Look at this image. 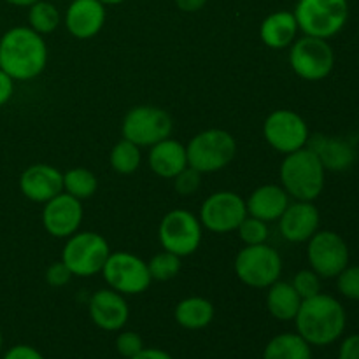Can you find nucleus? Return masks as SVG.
I'll return each instance as SVG.
<instances>
[{
  "instance_id": "6",
  "label": "nucleus",
  "mask_w": 359,
  "mask_h": 359,
  "mask_svg": "<svg viewBox=\"0 0 359 359\" xmlns=\"http://www.w3.org/2000/svg\"><path fill=\"white\" fill-rule=\"evenodd\" d=\"M111 255L109 242L95 231H76L63 245L62 262L76 277H91L100 273Z\"/></svg>"
},
{
  "instance_id": "41",
  "label": "nucleus",
  "mask_w": 359,
  "mask_h": 359,
  "mask_svg": "<svg viewBox=\"0 0 359 359\" xmlns=\"http://www.w3.org/2000/svg\"><path fill=\"white\" fill-rule=\"evenodd\" d=\"M174 2L182 13H196L205 7L207 0H174Z\"/></svg>"
},
{
  "instance_id": "8",
  "label": "nucleus",
  "mask_w": 359,
  "mask_h": 359,
  "mask_svg": "<svg viewBox=\"0 0 359 359\" xmlns=\"http://www.w3.org/2000/svg\"><path fill=\"white\" fill-rule=\"evenodd\" d=\"M174 130V121L165 109L156 105H137L130 109L121 123L123 139L139 147H151L168 139Z\"/></svg>"
},
{
  "instance_id": "2",
  "label": "nucleus",
  "mask_w": 359,
  "mask_h": 359,
  "mask_svg": "<svg viewBox=\"0 0 359 359\" xmlns=\"http://www.w3.org/2000/svg\"><path fill=\"white\" fill-rule=\"evenodd\" d=\"M294 325L298 335L312 347L332 346L346 332V309L337 298L319 293L302 302Z\"/></svg>"
},
{
  "instance_id": "33",
  "label": "nucleus",
  "mask_w": 359,
  "mask_h": 359,
  "mask_svg": "<svg viewBox=\"0 0 359 359\" xmlns=\"http://www.w3.org/2000/svg\"><path fill=\"white\" fill-rule=\"evenodd\" d=\"M337 287L347 300L359 302V265H347L337 276Z\"/></svg>"
},
{
  "instance_id": "4",
  "label": "nucleus",
  "mask_w": 359,
  "mask_h": 359,
  "mask_svg": "<svg viewBox=\"0 0 359 359\" xmlns=\"http://www.w3.org/2000/svg\"><path fill=\"white\" fill-rule=\"evenodd\" d=\"M188 167L200 174H212L226 168L237 154V142L230 132L209 128L196 133L186 146Z\"/></svg>"
},
{
  "instance_id": "12",
  "label": "nucleus",
  "mask_w": 359,
  "mask_h": 359,
  "mask_svg": "<svg viewBox=\"0 0 359 359\" xmlns=\"http://www.w3.org/2000/svg\"><path fill=\"white\" fill-rule=\"evenodd\" d=\"M263 137L272 149L286 156L307 146L311 132L305 119L298 112L277 109L266 116L263 123Z\"/></svg>"
},
{
  "instance_id": "23",
  "label": "nucleus",
  "mask_w": 359,
  "mask_h": 359,
  "mask_svg": "<svg viewBox=\"0 0 359 359\" xmlns=\"http://www.w3.org/2000/svg\"><path fill=\"white\" fill-rule=\"evenodd\" d=\"M298 23L291 11H277L269 14L259 27V39L270 49L290 48L297 41Z\"/></svg>"
},
{
  "instance_id": "38",
  "label": "nucleus",
  "mask_w": 359,
  "mask_h": 359,
  "mask_svg": "<svg viewBox=\"0 0 359 359\" xmlns=\"http://www.w3.org/2000/svg\"><path fill=\"white\" fill-rule=\"evenodd\" d=\"M339 359H359V333L344 339L339 349Z\"/></svg>"
},
{
  "instance_id": "30",
  "label": "nucleus",
  "mask_w": 359,
  "mask_h": 359,
  "mask_svg": "<svg viewBox=\"0 0 359 359\" xmlns=\"http://www.w3.org/2000/svg\"><path fill=\"white\" fill-rule=\"evenodd\" d=\"M147 269H149L151 279L158 280V283H167V280L177 277V273L181 272V258L163 249L147 262Z\"/></svg>"
},
{
  "instance_id": "13",
  "label": "nucleus",
  "mask_w": 359,
  "mask_h": 359,
  "mask_svg": "<svg viewBox=\"0 0 359 359\" xmlns=\"http://www.w3.org/2000/svg\"><path fill=\"white\" fill-rule=\"evenodd\" d=\"M307 259L321 279H337L349 265V248L337 231L318 230L309 238Z\"/></svg>"
},
{
  "instance_id": "20",
  "label": "nucleus",
  "mask_w": 359,
  "mask_h": 359,
  "mask_svg": "<svg viewBox=\"0 0 359 359\" xmlns=\"http://www.w3.org/2000/svg\"><path fill=\"white\" fill-rule=\"evenodd\" d=\"M307 147L318 154L325 170H349L354 165V161H356V149H354L353 144L344 139H339V137L319 135L318 133V135L309 137Z\"/></svg>"
},
{
  "instance_id": "7",
  "label": "nucleus",
  "mask_w": 359,
  "mask_h": 359,
  "mask_svg": "<svg viewBox=\"0 0 359 359\" xmlns=\"http://www.w3.org/2000/svg\"><path fill=\"white\" fill-rule=\"evenodd\" d=\"M233 269L242 284L255 290H265L279 280L283 273V258L269 244L245 245L238 251Z\"/></svg>"
},
{
  "instance_id": "39",
  "label": "nucleus",
  "mask_w": 359,
  "mask_h": 359,
  "mask_svg": "<svg viewBox=\"0 0 359 359\" xmlns=\"http://www.w3.org/2000/svg\"><path fill=\"white\" fill-rule=\"evenodd\" d=\"M14 93V79L7 76L2 69H0V107L6 105L7 102L13 98Z\"/></svg>"
},
{
  "instance_id": "40",
  "label": "nucleus",
  "mask_w": 359,
  "mask_h": 359,
  "mask_svg": "<svg viewBox=\"0 0 359 359\" xmlns=\"http://www.w3.org/2000/svg\"><path fill=\"white\" fill-rule=\"evenodd\" d=\"M130 359H174V358H172L167 351L158 349V347H149V349L144 347L139 354H135V356Z\"/></svg>"
},
{
  "instance_id": "29",
  "label": "nucleus",
  "mask_w": 359,
  "mask_h": 359,
  "mask_svg": "<svg viewBox=\"0 0 359 359\" xmlns=\"http://www.w3.org/2000/svg\"><path fill=\"white\" fill-rule=\"evenodd\" d=\"M140 160H142L140 147L126 139H121L118 144H114L111 154H109L112 170L121 175L133 174L140 167Z\"/></svg>"
},
{
  "instance_id": "36",
  "label": "nucleus",
  "mask_w": 359,
  "mask_h": 359,
  "mask_svg": "<svg viewBox=\"0 0 359 359\" xmlns=\"http://www.w3.org/2000/svg\"><path fill=\"white\" fill-rule=\"evenodd\" d=\"M70 279H72V272L67 269L62 259L56 263H51L48 266V270H46V283L51 287L65 286V284L70 283Z\"/></svg>"
},
{
  "instance_id": "9",
  "label": "nucleus",
  "mask_w": 359,
  "mask_h": 359,
  "mask_svg": "<svg viewBox=\"0 0 359 359\" xmlns=\"http://www.w3.org/2000/svg\"><path fill=\"white\" fill-rule=\"evenodd\" d=\"M290 65L304 81H323L335 67V51L326 39L304 35L291 44Z\"/></svg>"
},
{
  "instance_id": "34",
  "label": "nucleus",
  "mask_w": 359,
  "mask_h": 359,
  "mask_svg": "<svg viewBox=\"0 0 359 359\" xmlns=\"http://www.w3.org/2000/svg\"><path fill=\"white\" fill-rule=\"evenodd\" d=\"M174 188L175 191L179 193L181 196H189L193 193L198 191L200 184H202V174L198 170L191 167H186L181 174L175 175L174 179Z\"/></svg>"
},
{
  "instance_id": "16",
  "label": "nucleus",
  "mask_w": 359,
  "mask_h": 359,
  "mask_svg": "<svg viewBox=\"0 0 359 359\" xmlns=\"http://www.w3.org/2000/svg\"><path fill=\"white\" fill-rule=\"evenodd\" d=\"M90 319L104 332H121L130 318V307L125 294L114 290H98L88 302Z\"/></svg>"
},
{
  "instance_id": "18",
  "label": "nucleus",
  "mask_w": 359,
  "mask_h": 359,
  "mask_svg": "<svg viewBox=\"0 0 359 359\" xmlns=\"http://www.w3.org/2000/svg\"><path fill=\"white\" fill-rule=\"evenodd\" d=\"M20 191L35 203H46L63 191V174L48 163H34L20 177Z\"/></svg>"
},
{
  "instance_id": "31",
  "label": "nucleus",
  "mask_w": 359,
  "mask_h": 359,
  "mask_svg": "<svg viewBox=\"0 0 359 359\" xmlns=\"http://www.w3.org/2000/svg\"><path fill=\"white\" fill-rule=\"evenodd\" d=\"M238 237L244 242L245 245H258V244H266L269 241V223L258 219V217L245 216V219L238 224L237 228Z\"/></svg>"
},
{
  "instance_id": "37",
  "label": "nucleus",
  "mask_w": 359,
  "mask_h": 359,
  "mask_svg": "<svg viewBox=\"0 0 359 359\" xmlns=\"http://www.w3.org/2000/svg\"><path fill=\"white\" fill-rule=\"evenodd\" d=\"M2 359H46L42 356V353L35 347L27 346V344H18L13 346L11 349L6 351Z\"/></svg>"
},
{
  "instance_id": "24",
  "label": "nucleus",
  "mask_w": 359,
  "mask_h": 359,
  "mask_svg": "<svg viewBox=\"0 0 359 359\" xmlns=\"http://www.w3.org/2000/svg\"><path fill=\"white\" fill-rule=\"evenodd\" d=\"M266 290H269V293H266V309H269L270 316L276 318L277 321H294L304 300L294 291L293 284L276 280Z\"/></svg>"
},
{
  "instance_id": "21",
  "label": "nucleus",
  "mask_w": 359,
  "mask_h": 359,
  "mask_svg": "<svg viewBox=\"0 0 359 359\" xmlns=\"http://www.w3.org/2000/svg\"><path fill=\"white\" fill-rule=\"evenodd\" d=\"M287 205H290V195L283 186L277 184L259 186L245 200V209L249 216L258 217L265 223L279 221Z\"/></svg>"
},
{
  "instance_id": "44",
  "label": "nucleus",
  "mask_w": 359,
  "mask_h": 359,
  "mask_svg": "<svg viewBox=\"0 0 359 359\" xmlns=\"http://www.w3.org/2000/svg\"><path fill=\"white\" fill-rule=\"evenodd\" d=\"M2 346H4V337H2V332H0V353H2Z\"/></svg>"
},
{
  "instance_id": "32",
  "label": "nucleus",
  "mask_w": 359,
  "mask_h": 359,
  "mask_svg": "<svg viewBox=\"0 0 359 359\" xmlns=\"http://www.w3.org/2000/svg\"><path fill=\"white\" fill-rule=\"evenodd\" d=\"M291 284H293L294 291L300 294L302 300H307V298H312L321 293V277L312 269L300 270L293 277V283Z\"/></svg>"
},
{
  "instance_id": "10",
  "label": "nucleus",
  "mask_w": 359,
  "mask_h": 359,
  "mask_svg": "<svg viewBox=\"0 0 359 359\" xmlns=\"http://www.w3.org/2000/svg\"><path fill=\"white\" fill-rule=\"evenodd\" d=\"M202 223L198 216L186 209H174L165 214L158 226V238L165 251L179 258L193 255L202 244Z\"/></svg>"
},
{
  "instance_id": "5",
  "label": "nucleus",
  "mask_w": 359,
  "mask_h": 359,
  "mask_svg": "<svg viewBox=\"0 0 359 359\" xmlns=\"http://www.w3.org/2000/svg\"><path fill=\"white\" fill-rule=\"evenodd\" d=\"M293 14L304 35L328 41L346 27L349 4L347 0H298Z\"/></svg>"
},
{
  "instance_id": "1",
  "label": "nucleus",
  "mask_w": 359,
  "mask_h": 359,
  "mask_svg": "<svg viewBox=\"0 0 359 359\" xmlns=\"http://www.w3.org/2000/svg\"><path fill=\"white\" fill-rule=\"evenodd\" d=\"M48 65V46L30 27H13L0 37V69L14 81H32Z\"/></svg>"
},
{
  "instance_id": "14",
  "label": "nucleus",
  "mask_w": 359,
  "mask_h": 359,
  "mask_svg": "<svg viewBox=\"0 0 359 359\" xmlns=\"http://www.w3.org/2000/svg\"><path fill=\"white\" fill-rule=\"evenodd\" d=\"M248 216L245 200L233 191H216L203 200L198 219L212 233H231Z\"/></svg>"
},
{
  "instance_id": "19",
  "label": "nucleus",
  "mask_w": 359,
  "mask_h": 359,
  "mask_svg": "<svg viewBox=\"0 0 359 359\" xmlns=\"http://www.w3.org/2000/svg\"><path fill=\"white\" fill-rule=\"evenodd\" d=\"M105 6L100 0H72L65 13V27L72 37L88 41L104 28Z\"/></svg>"
},
{
  "instance_id": "17",
  "label": "nucleus",
  "mask_w": 359,
  "mask_h": 359,
  "mask_svg": "<svg viewBox=\"0 0 359 359\" xmlns=\"http://www.w3.org/2000/svg\"><path fill=\"white\" fill-rule=\"evenodd\" d=\"M319 223H321V214L314 202L294 200L279 217V231L284 241L304 244L319 230Z\"/></svg>"
},
{
  "instance_id": "3",
  "label": "nucleus",
  "mask_w": 359,
  "mask_h": 359,
  "mask_svg": "<svg viewBox=\"0 0 359 359\" xmlns=\"http://www.w3.org/2000/svg\"><path fill=\"white\" fill-rule=\"evenodd\" d=\"M280 182L287 195L302 202H314L325 189L326 170L318 154L307 146L286 154L280 165Z\"/></svg>"
},
{
  "instance_id": "26",
  "label": "nucleus",
  "mask_w": 359,
  "mask_h": 359,
  "mask_svg": "<svg viewBox=\"0 0 359 359\" xmlns=\"http://www.w3.org/2000/svg\"><path fill=\"white\" fill-rule=\"evenodd\" d=\"M263 359H312V346L298 333H280L269 340Z\"/></svg>"
},
{
  "instance_id": "35",
  "label": "nucleus",
  "mask_w": 359,
  "mask_h": 359,
  "mask_svg": "<svg viewBox=\"0 0 359 359\" xmlns=\"http://www.w3.org/2000/svg\"><path fill=\"white\" fill-rule=\"evenodd\" d=\"M144 349V340L135 332H121L116 337V351L121 358L130 359Z\"/></svg>"
},
{
  "instance_id": "43",
  "label": "nucleus",
  "mask_w": 359,
  "mask_h": 359,
  "mask_svg": "<svg viewBox=\"0 0 359 359\" xmlns=\"http://www.w3.org/2000/svg\"><path fill=\"white\" fill-rule=\"evenodd\" d=\"M104 6H118V4H123L125 0H100Z\"/></svg>"
},
{
  "instance_id": "15",
  "label": "nucleus",
  "mask_w": 359,
  "mask_h": 359,
  "mask_svg": "<svg viewBox=\"0 0 359 359\" xmlns=\"http://www.w3.org/2000/svg\"><path fill=\"white\" fill-rule=\"evenodd\" d=\"M84 210L81 200L74 198L69 193L62 191L44 203L42 209V224L44 230L55 238H69L79 231L83 223Z\"/></svg>"
},
{
  "instance_id": "28",
  "label": "nucleus",
  "mask_w": 359,
  "mask_h": 359,
  "mask_svg": "<svg viewBox=\"0 0 359 359\" xmlns=\"http://www.w3.org/2000/svg\"><path fill=\"white\" fill-rule=\"evenodd\" d=\"M60 21H62L60 11L51 2L39 0V2L32 4L28 7V27L37 32V34H53L58 28Z\"/></svg>"
},
{
  "instance_id": "11",
  "label": "nucleus",
  "mask_w": 359,
  "mask_h": 359,
  "mask_svg": "<svg viewBox=\"0 0 359 359\" xmlns=\"http://www.w3.org/2000/svg\"><path fill=\"white\" fill-rule=\"evenodd\" d=\"M100 273L109 287L121 294H140L153 283L147 262L132 252H111Z\"/></svg>"
},
{
  "instance_id": "25",
  "label": "nucleus",
  "mask_w": 359,
  "mask_h": 359,
  "mask_svg": "<svg viewBox=\"0 0 359 359\" xmlns=\"http://www.w3.org/2000/svg\"><path fill=\"white\" fill-rule=\"evenodd\" d=\"M214 316H216V311H214L212 302L203 297L184 298L175 305L174 311L175 323L181 328L191 330V332L207 328L214 321Z\"/></svg>"
},
{
  "instance_id": "42",
  "label": "nucleus",
  "mask_w": 359,
  "mask_h": 359,
  "mask_svg": "<svg viewBox=\"0 0 359 359\" xmlns=\"http://www.w3.org/2000/svg\"><path fill=\"white\" fill-rule=\"evenodd\" d=\"M4 2L11 4V6H16V7H30L32 4L39 2V0H4Z\"/></svg>"
},
{
  "instance_id": "22",
  "label": "nucleus",
  "mask_w": 359,
  "mask_h": 359,
  "mask_svg": "<svg viewBox=\"0 0 359 359\" xmlns=\"http://www.w3.org/2000/svg\"><path fill=\"white\" fill-rule=\"evenodd\" d=\"M147 163L153 174L161 179H174L175 175L181 174L188 167V154H186V146H182L175 139H165L158 144L151 146Z\"/></svg>"
},
{
  "instance_id": "27",
  "label": "nucleus",
  "mask_w": 359,
  "mask_h": 359,
  "mask_svg": "<svg viewBox=\"0 0 359 359\" xmlns=\"http://www.w3.org/2000/svg\"><path fill=\"white\" fill-rule=\"evenodd\" d=\"M98 188V179L90 168L76 167L63 174V191L77 200H86L95 195Z\"/></svg>"
}]
</instances>
